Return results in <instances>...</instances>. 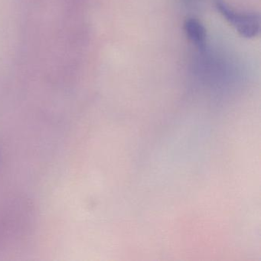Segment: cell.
<instances>
[{"label": "cell", "mask_w": 261, "mask_h": 261, "mask_svg": "<svg viewBox=\"0 0 261 261\" xmlns=\"http://www.w3.org/2000/svg\"><path fill=\"white\" fill-rule=\"evenodd\" d=\"M215 8L238 34L246 39H253L260 32V16L256 13H243L233 10L224 0H214Z\"/></svg>", "instance_id": "cell-1"}, {"label": "cell", "mask_w": 261, "mask_h": 261, "mask_svg": "<svg viewBox=\"0 0 261 261\" xmlns=\"http://www.w3.org/2000/svg\"><path fill=\"white\" fill-rule=\"evenodd\" d=\"M183 30L186 37L198 50H205L207 32L201 21L193 17L187 18L183 23Z\"/></svg>", "instance_id": "cell-2"}]
</instances>
